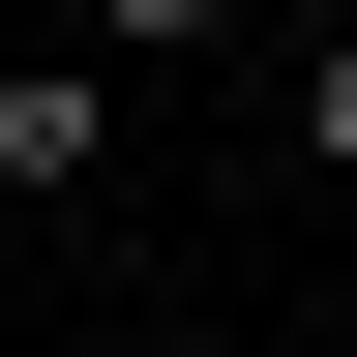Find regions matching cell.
<instances>
[{
  "mask_svg": "<svg viewBox=\"0 0 357 357\" xmlns=\"http://www.w3.org/2000/svg\"><path fill=\"white\" fill-rule=\"evenodd\" d=\"M298 149H357V30H328V60H298Z\"/></svg>",
  "mask_w": 357,
  "mask_h": 357,
  "instance_id": "3",
  "label": "cell"
},
{
  "mask_svg": "<svg viewBox=\"0 0 357 357\" xmlns=\"http://www.w3.org/2000/svg\"><path fill=\"white\" fill-rule=\"evenodd\" d=\"M0 178L89 208V178H119V89H89V60H0Z\"/></svg>",
  "mask_w": 357,
  "mask_h": 357,
  "instance_id": "1",
  "label": "cell"
},
{
  "mask_svg": "<svg viewBox=\"0 0 357 357\" xmlns=\"http://www.w3.org/2000/svg\"><path fill=\"white\" fill-rule=\"evenodd\" d=\"M208 30H238V0H89L60 60H89V89H149V60H208Z\"/></svg>",
  "mask_w": 357,
  "mask_h": 357,
  "instance_id": "2",
  "label": "cell"
}]
</instances>
